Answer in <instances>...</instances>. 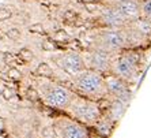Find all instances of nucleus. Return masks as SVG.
<instances>
[{"instance_id":"obj_12","label":"nucleus","mask_w":151,"mask_h":138,"mask_svg":"<svg viewBox=\"0 0 151 138\" xmlns=\"http://www.w3.org/2000/svg\"><path fill=\"white\" fill-rule=\"evenodd\" d=\"M93 126H94V129H95V133L104 138L110 137V134L113 133L112 119H101V118H99Z\"/></svg>"},{"instance_id":"obj_1","label":"nucleus","mask_w":151,"mask_h":138,"mask_svg":"<svg viewBox=\"0 0 151 138\" xmlns=\"http://www.w3.org/2000/svg\"><path fill=\"white\" fill-rule=\"evenodd\" d=\"M97 48L108 52H120L128 46V36L125 28H104L94 34Z\"/></svg>"},{"instance_id":"obj_21","label":"nucleus","mask_w":151,"mask_h":138,"mask_svg":"<svg viewBox=\"0 0 151 138\" xmlns=\"http://www.w3.org/2000/svg\"><path fill=\"white\" fill-rule=\"evenodd\" d=\"M11 17V11L7 8H0V21H4V19H8Z\"/></svg>"},{"instance_id":"obj_14","label":"nucleus","mask_w":151,"mask_h":138,"mask_svg":"<svg viewBox=\"0 0 151 138\" xmlns=\"http://www.w3.org/2000/svg\"><path fill=\"white\" fill-rule=\"evenodd\" d=\"M140 17L151 19V0H140Z\"/></svg>"},{"instance_id":"obj_25","label":"nucleus","mask_w":151,"mask_h":138,"mask_svg":"<svg viewBox=\"0 0 151 138\" xmlns=\"http://www.w3.org/2000/svg\"><path fill=\"white\" fill-rule=\"evenodd\" d=\"M4 129H6V122L3 118H0V131H4Z\"/></svg>"},{"instance_id":"obj_7","label":"nucleus","mask_w":151,"mask_h":138,"mask_svg":"<svg viewBox=\"0 0 151 138\" xmlns=\"http://www.w3.org/2000/svg\"><path fill=\"white\" fill-rule=\"evenodd\" d=\"M110 73L120 78H123L124 81L127 82L134 81L137 75V66H135L124 53H121L120 56L113 59Z\"/></svg>"},{"instance_id":"obj_9","label":"nucleus","mask_w":151,"mask_h":138,"mask_svg":"<svg viewBox=\"0 0 151 138\" xmlns=\"http://www.w3.org/2000/svg\"><path fill=\"white\" fill-rule=\"evenodd\" d=\"M57 133L60 138H88V131L82 122L63 119L57 124Z\"/></svg>"},{"instance_id":"obj_26","label":"nucleus","mask_w":151,"mask_h":138,"mask_svg":"<svg viewBox=\"0 0 151 138\" xmlns=\"http://www.w3.org/2000/svg\"><path fill=\"white\" fill-rule=\"evenodd\" d=\"M0 138H8V137L6 135V133H4V131H0Z\"/></svg>"},{"instance_id":"obj_19","label":"nucleus","mask_w":151,"mask_h":138,"mask_svg":"<svg viewBox=\"0 0 151 138\" xmlns=\"http://www.w3.org/2000/svg\"><path fill=\"white\" fill-rule=\"evenodd\" d=\"M55 38H56L57 43H63V41H68L70 40V36L65 32H57L56 36H55Z\"/></svg>"},{"instance_id":"obj_10","label":"nucleus","mask_w":151,"mask_h":138,"mask_svg":"<svg viewBox=\"0 0 151 138\" xmlns=\"http://www.w3.org/2000/svg\"><path fill=\"white\" fill-rule=\"evenodd\" d=\"M109 4L116 8L128 22H132L140 17V0H117Z\"/></svg>"},{"instance_id":"obj_17","label":"nucleus","mask_w":151,"mask_h":138,"mask_svg":"<svg viewBox=\"0 0 151 138\" xmlns=\"http://www.w3.org/2000/svg\"><path fill=\"white\" fill-rule=\"evenodd\" d=\"M18 60H21V59H19V56L15 57L14 55H11V53H6V55H4V62H6L8 66H11V67H15Z\"/></svg>"},{"instance_id":"obj_28","label":"nucleus","mask_w":151,"mask_h":138,"mask_svg":"<svg viewBox=\"0 0 151 138\" xmlns=\"http://www.w3.org/2000/svg\"><path fill=\"white\" fill-rule=\"evenodd\" d=\"M102 1H105V3H112V1H117V0H102Z\"/></svg>"},{"instance_id":"obj_24","label":"nucleus","mask_w":151,"mask_h":138,"mask_svg":"<svg viewBox=\"0 0 151 138\" xmlns=\"http://www.w3.org/2000/svg\"><path fill=\"white\" fill-rule=\"evenodd\" d=\"M30 29H32L33 32H34V30H37V32H40V34H42V33H44V29H42L40 25H37V26H32V28H30Z\"/></svg>"},{"instance_id":"obj_16","label":"nucleus","mask_w":151,"mask_h":138,"mask_svg":"<svg viewBox=\"0 0 151 138\" xmlns=\"http://www.w3.org/2000/svg\"><path fill=\"white\" fill-rule=\"evenodd\" d=\"M7 77L8 79H11V81H14V82H19L22 79V73L19 70H18L17 67H10L7 71Z\"/></svg>"},{"instance_id":"obj_5","label":"nucleus","mask_w":151,"mask_h":138,"mask_svg":"<svg viewBox=\"0 0 151 138\" xmlns=\"http://www.w3.org/2000/svg\"><path fill=\"white\" fill-rule=\"evenodd\" d=\"M113 53L108 52L105 49L97 48L94 46V49H91L88 53L84 55V63L86 67H88L90 70H95L104 74V73H109L110 67H112V62H113Z\"/></svg>"},{"instance_id":"obj_22","label":"nucleus","mask_w":151,"mask_h":138,"mask_svg":"<svg viewBox=\"0 0 151 138\" xmlns=\"http://www.w3.org/2000/svg\"><path fill=\"white\" fill-rule=\"evenodd\" d=\"M7 36L11 37V38H18V37H19V32H18L17 29H10L7 32Z\"/></svg>"},{"instance_id":"obj_13","label":"nucleus","mask_w":151,"mask_h":138,"mask_svg":"<svg viewBox=\"0 0 151 138\" xmlns=\"http://www.w3.org/2000/svg\"><path fill=\"white\" fill-rule=\"evenodd\" d=\"M35 74L42 78H49L53 75V70L48 63H41L38 67H37V70H35Z\"/></svg>"},{"instance_id":"obj_4","label":"nucleus","mask_w":151,"mask_h":138,"mask_svg":"<svg viewBox=\"0 0 151 138\" xmlns=\"http://www.w3.org/2000/svg\"><path fill=\"white\" fill-rule=\"evenodd\" d=\"M68 110L82 123L94 124L101 118V108L97 103L84 99H74Z\"/></svg>"},{"instance_id":"obj_20","label":"nucleus","mask_w":151,"mask_h":138,"mask_svg":"<svg viewBox=\"0 0 151 138\" xmlns=\"http://www.w3.org/2000/svg\"><path fill=\"white\" fill-rule=\"evenodd\" d=\"M14 90L10 88H4L3 89V92H1V96H3V99L4 100H11V99H14Z\"/></svg>"},{"instance_id":"obj_27","label":"nucleus","mask_w":151,"mask_h":138,"mask_svg":"<svg viewBox=\"0 0 151 138\" xmlns=\"http://www.w3.org/2000/svg\"><path fill=\"white\" fill-rule=\"evenodd\" d=\"M82 1H84V3H90V1H99V0H82Z\"/></svg>"},{"instance_id":"obj_18","label":"nucleus","mask_w":151,"mask_h":138,"mask_svg":"<svg viewBox=\"0 0 151 138\" xmlns=\"http://www.w3.org/2000/svg\"><path fill=\"white\" fill-rule=\"evenodd\" d=\"M26 96H27V99L32 100V101H37V100H38V97H40L38 92H37L34 88H29L27 92H26Z\"/></svg>"},{"instance_id":"obj_11","label":"nucleus","mask_w":151,"mask_h":138,"mask_svg":"<svg viewBox=\"0 0 151 138\" xmlns=\"http://www.w3.org/2000/svg\"><path fill=\"white\" fill-rule=\"evenodd\" d=\"M105 86L106 92L114 96V99L117 100H123L124 101V99H128V96H129L127 81H124L123 78L117 77L114 74L105 77Z\"/></svg>"},{"instance_id":"obj_2","label":"nucleus","mask_w":151,"mask_h":138,"mask_svg":"<svg viewBox=\"0 0 151 138\" xmlns=\"http://www.w3.org/2000/svg\"><path fill=\"white\" fill-rule=\"evenodd\" d=\"M75 86L79 92L90 97H101L108 93L105 86V77H102L98 71L90 68H86L75 77Z\"/></svg>"},{"instance_id":"obj_29","label":"nucleus","mask_w":151,"mask_h":138,"mask_svg":"<svg viewBox=\"0 0 151 138\" xmlns=\"http://www.w3.org/2000/svg\"><path fill=\"white\" fill-rule=\"evenodd\" d=\"M91 138H104V137H101V135L97 134V135H94V137H91Z\"/></svg>"},{"instance_id":"obj_3","label":"nucleus","mask_w":151,"mask_h":138,"mask_svg":"<svg viewBox=\"0 0 151 138\" xmlns=\"http://www.w3.org/2000/svg\"><path fill=\"white\" fill-rule=\"evenodd\" d=\"M40 94L48 105L53 107V108H60V110L70 108V105L75 99L68 89L48 81L42 82L40 85Z\"/></svg>"},{"instance_id":"obj_8","label":"nucleus","mask_w":151,"mask_h":138,"mask_svg":"<svg viewBox=\"0 0 151 138\" xmlns=\"http://www.w3.org/2000/svg\"><path fill=\"white\" fill-rule=\"evenodd\" d=\"M99 21L104 28H125L129 23L109 3H105V6L99 10Z\"/></svg>"},{"instance_id":"obj_23","label":"nucleus","mask_w":151,"mask_h":138,"mask_svg":"<svg viewBox=\"0 0 151 138\" xmlns=\"http://www.w3.org/2000/svg\"><path fill=\"white\" fill-rule=\"evenodd\" d=\"M42 48H44V49H46V51H55V49H56V46L53 45L52 43H49V41H48V43H44Z\"/></svg>"},{"instance_id":"obj_15","label":"nucleus","mask_w":151,"mask_h":138,"mask_svg":"<svg viewBox=\"0 0 151 138\" xmlns=\"http://www.w3.org/2000/svg\"><path fill=\"white\" fill-rule=\"evenodd\" d=\"M18 56H19L21 62H23V63H30V62L34 59V55H33V52H32L30 49H27V48H25V49H21V51H19Z\"/></svg>"},{"instance_id":"obj_30","label":"nucleus","mask_w":151,"mask_h":138,"mask_svg":"<svg viewBox=\"0 0 151 138\" xmlns=\"http://www.w3.org/2000/svg\"><path fill=\"white\" fill-rule=\"evenodd\" d=\"M48 138H56V137H48Z\"/></svg>"},{"instance_id":"obj_6","label":"nucleus","mask_w":151,"mask_h":138,"mask_svg":"<svg viewBox=\"0 0 151 138\" xmlns=\"http://www.w3.org/2000/svg\"><path fill=\"white\" fill-rule=\"evenodd\" d=\"M59 67L63 71H65L67 74L76 77L78 74H81L82 71L86 70V63H84L83 55L79 52H67L60 55L56 59Z\"/></svg>"}]
</instances>
